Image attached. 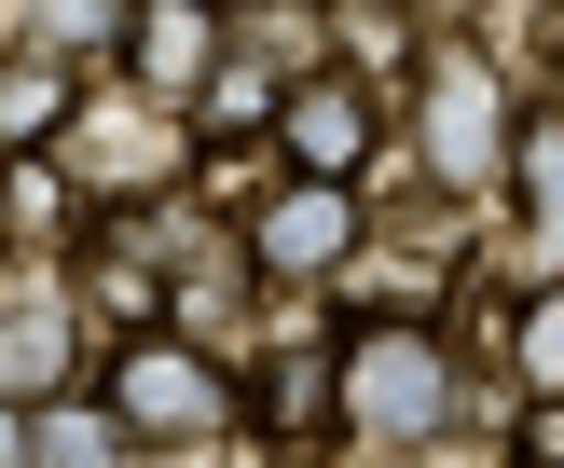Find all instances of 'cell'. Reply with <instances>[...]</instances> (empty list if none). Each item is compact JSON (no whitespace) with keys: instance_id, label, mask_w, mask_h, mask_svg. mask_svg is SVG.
<instances>
[{"instance_id":"6da1fadb","label":"cell","mask_w":564,"mask_h":468,"mask_svg":"<svg viewBox=\"0 0 564 468\" xmlns=\"http://www.w3.org/2000/svg\"><path fill=\"white\" fill-rule=\"evenodd\" d=\"M441 413H455V345H441L413 303H386L372 330H345V427L372 440V455L441 440Z\"/></svg>"},{"instance_id":"7a4b0ae2","label":"cell","mask_w":564,"mask_h":468,"mask_svg":"<svg viewBox=\"0 0 564 468\" xmlns=\"http://www.w3.org/2000/svg\"><path fill=\"white\" fill-rule=\"evenodd\" d=\"M110 400H124V427H138V455H193V440H220L235 427V372H220L207 345H180L165 317H138L124 345H110Z\"/></svg>"},{"instance_id":"3957f363","label":"cell","mask_w":564,"mask_h":468,"mask_svg":"<svg viewBox=\"0 0 564 468\" xmlns=\"http://www.w3.org/2000/svg\"><path fill=\"white\" fill-rule=\"evenodd\" d=\"M345 248H358V179H317V165H290V193H262V220H248L262 275H317Z\"/></svg>"},{"instance_id":"277c9868","label":"cell","mask_w":564,"mask_h":468,"mask_svg":"<svg viewBox=\"0 0 564 468\" xmlns=\"http://www.w3.org/2000/svg\"><path fill=\"white\" fill-rule=\"evenodd\" d=\"M275 124H290V165L358 179V165H372V138H386V110H372V83H358V69H303L290 97H275Z\"/></svg>"},{"instance_id":"5b68a950","label":"cell","mask_w":564,"mask_h":468,"mask_svg":"<svg viewBox=\"0 0 564 468\" xmlns=\"http://www.w3.org/2000/svg\"><path fill=\"white\" fill-rule=\"evenodd\" d=\"M427 152H441V179H510V110H496V69H482V55H441Z\"/></svg>"},{"instance_id":"8992f818","label":"cell","mask_w":564,"mask_h":468,"mask_svg":"<svg viewBox=\"0 0 564 468\" xmlns=\"http://www.w3.org/2000/svg\"><path fill=\"white\" fill-rule=\"evenodd\" d=\"M69 124H83V69L42 55V42H14V55H0V165H14V152H55Z\"/></svg>"},{"instance_id":"52a82bcc","label":"cell","mask_w":564,"mask_h":468,"mask_svg":"<svg viewBox=\"0 0 564 468\" xmlns=\"http://www.w3.org/2000/svg\"><path fill=\"white\" fill-rule=\"evenodd\" d=\"M207 14H220V0H138V14H124V55H138L152 97H193V69H207Z\"/></svg>"},{"instance_id":"ba28073f","label":"cell","mask_w":564,"mask_h":468,"mask_svg":"<svg viewBox=\"0 0 564 468\" xmlns=\"http://www.w3.org/2000/svg\"><path fill=\"white\" fill-rule=\"evenodd\" d=\"M28 455H138V427H124V400H110V385H97V400H28Z\"/></svg>"},{"instance_id":"9c48e42d","label":"cell","mask_w":564,"mask_h":468,"mask_svg":"<svg viewBox=\"0 0 564 468\" xmlns=\"http://www.w3.org/2000/svg\"><path fill=\"white\" fill-rule=\"evenodd\" d=\"M510 179H523V207H538V235L564 248V110H523L510 124Z\"/></svg>"},{"instance_id":"30bf717a","label":"cell","mask_w":564,"mask_h":468,"mask_svg":"<svg viewBox=\"0 0 564 468\" xmlns=\"http://www.w3.org/2000/svg\"><path fill=\"white\" fill-rule=\"evenodd\" d=\"M523 372H538V385H564V290H538V303H523Z\"/></svg>"},{"instance_id":"8fae6325","label":"cell","mask_w":564,"mask_h":468,"mask_svg":"<svg viewBox=\"0 0 564 468\" xmlns=\"http://www.w3.org/2000/svg\"><path fill=\"white\" fill-rule=\"evenodd\" d=\"M0 455H28V400H14V413H0Z\"/></svg>"},{"instance_id":"7c38bea8","label":"cell","mask_w":564,"mask_h":468,"mask_svg":"<svg viewBox=\"0 0 564 468\" xmlns=\"http://www.w3.org/2000/svg\"><path fill=\"white\" fill-rule=\"evenodd\" d=\"M220 14H248V0H220Z\"/></svg>"}]
</instances>
